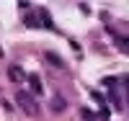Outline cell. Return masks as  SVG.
I'll return each instance as SVG.
<instances>
[{"instance_id":"1","label":"cell","mask_w":129,"mask_h":121,"mask_svg":"<svg viewBox=\"0 0 129 121\" xmlns=\"http://www.w3.org/2000/svg\"><path fill=\"white\" fill-rule=\"evenodd\" d=\"M16 103H18V108H21L26 116H39V113H41L36 98L31 95L28 90H18V93H16Z\"/></svg>"},{"instance_id":"2","label":"cell","mask_w":129,"mask_h":121,"mask_svg":"<svg viewBox=\"0 0 129 121\" xmlns=\"http://www.w3.org/2000/svg\"><path fill=\"white\" fill-rule=\"evenodd\" d=\"M8 77L13 83H21V80H26V72H23L21 64H10V67H8Z\"/></svg>"},{"instance_id":"3","label":"cell","mask_w":129,"mask_h":121,"mask_svg":"<svg viewBox=\"0 0 129 121\" xmlns=\"http://www.w3.org/2000/svg\"><path fill=\"white\" fill-rule=\"evenodd\" d=\"M49 108H52L54 113H64V111H67V101H64L62 95H54V98L49 101Z\"/></svg>"},{"instance_id":"4","label":"cell","mask_w":129,"mask_h":121,"mask_svg":"<svg viewBox=\"0 0 129 121\" xmlns=\"http://www.w3.org/2000/svg\"><path fill=\"white\" fill-rule=\"evenodd\" d=\"M26 77H28V85H31V95H41V93H44V85H41V80L36 77V75H26Z\"/></svg>"},{"instance_id":"5","label":"cell","mask_w":129,"mask_h":121,"mask_svg":"<svg viewBox=\"0 0 129 121\" xmlns=\"http://www.w3.org/2000/svg\"><path fill=\"white\" fill-rule=\"evenodd\" d=\"M114 41L121 52H129V36H114Z\"/></svg>"},{"instance_id":"6","label":"cell","mask_w":129,"mask_h":121,"mask_svg":"<svg viewBox=\"0 0 129 121\" xmlns=\"http://www.w3.org/2000/svg\"><path fill=\"white\" fill-rule=\"evenodd\" d=\"M80 116H83L85 121H101V116H98V113H93V111H88V108H83Z\"/></svg>"},{"instance_id":"7","label":"cell","mask_w":129,"mask_h":121,"mask_svg":"<svg viewBox=\"0 0 129 121\" xmlns=\"http://www.w3.org/2000/svg\"><path fill=\"white\" fill-rule=\"evenodd\" d=\"M23 21H26V26H31V28H39V26H41V23H39V18H36V16H26Z\"/></svg>"},{"instance_id":"8","label":"cell","mask_w":129,"mask_h":121,"mask_svg":"<svg viewBox=\"0 0 129 121\" xmlns=\"http://www.w3.org/2000/svg\"><path fill=\"white\" fill-rule=\"evenodd\" d=\"M47 62H52V64H57V67H62V59L57 57V54H47Z\"/></svg>"},{"instance_id":"9","label":"cell","mask_w":129,"mask_h":121,"mask_svg":"<svg viewBox=\"0 0 129 121\" xmlns=\"http://www.w3.org/2000/svg\"><path fill=\"white\" fill-rule=\"evenodd\" d=\"M90 98H93V101H95V103H103V95H101V93H95V90L90 93Z\"/></svg>"}]
</instances>
